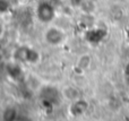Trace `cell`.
<instances>
[{
  "instance_id": "obj_1",
  "label": "cell",
  "mask_w": 129,
  "mask_h": 121,
  "mask_svg": "<svg viewBox=\"0 0 129 121\" xmlns=\"http://www.w3.org/2000/svg\"><path fill=\"white\" fill-rule=\"evenodd\" d=\"M64 38L66 34L58 26H51L44 32V41L51 47H59L63 43Z\"/></svg>"
},
{
  "instance_id": "obj_2",
  "label": "cell",
  "mask_w": 129,
  "mask_h": 121,
  "mask_svg": "<svg viewBox=\"0 0 129 121\" xmlns=\"http://www.w3.org/2000/svg\"><path fill=\"white\" fill-rule=\"evenodd\" d=\"M54 8L52 7V5L48 4V2H42L36 8V16H38L39 20L42 23H51L52 19L54 18Z\"/></svg>"
},
{
  "instance_id": "obj_3",
  "label": "cell",
  "mask_w": 129,
  "mask_h": 121,
  "mask_svg": "<svg viewBox=\"0 0 129 121\" xmlns=\"http://www.w3.org/2000/svg\"><path fill=\"white\" fill-rule=\"evenodd\" d=\"M36 57V52L26 47L19 48L15 52V60H17L18 62H34Z\"/></svg>"
},
{
  "instance_id": "obj_4",
  "label": "cell",
  "mask_w": 129,
  "mask_h": 121,
  "mask_svg": "<svg viewBox=\"0 0 129 121\" xmlns=\"http://www.w3.org/2000/svg\"><path fill=\"white\" fill-rule=\"evenodd\" d=\"M16 115H17V112H16L15 109L8 108V109H6V111H5L4 120L5 121H15Z\"/></svg>"
},
{
  "instance_id": "obj_5",
  "label": "cell",
  "mask_w": 129,
  "mask_h": 121,
  "mask_svg": "<svg viewBox=\"0 0 129 121\" xmlns=\"http://www.w3.org/2000/svg\"><path fill=\"white\" fill-rule=\"evenodd\" d=\"M89 63H91V60L87 56H83L80 57V59L78 60V67L83 68V69H86V68L89 67Z\"/></svg>"
},
{
  "instance_id": "obj_6",
  "label": "cell",
  "mask_w": 129,
  "mask_h": 121,
  "mask_svg": "<svg viewBox=\"0 0 129 121\" xmlns=\"http://www.w3.org/2000/svg\"><path fill=\"white\" fill-rule=\"evenodd\" d=\"M1 34H2V26H1V24H0V36H1Z\"/></svg>"
},
{
  "instance_id": "obj_7",
  "label": "cell",
  "mask_w": 129,
  "mask_h": 121,
  "mask_svg": "<svg viewBox=\"0 0 129 121\" xmlns=\"http://www.w3.org/2000/svg\"><path fill=\"white\" fill-rule=\"evenodd\" d=\"M1 59H2V56H1V53H0V61H1Z\"/></svg>"
}]
</instances>
